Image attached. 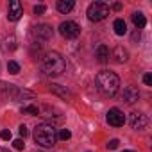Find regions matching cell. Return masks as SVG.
Listing matches in <instances>:
<instances>
[{"label":"cell","mask_w":152,"mask_h":152,"mask_svg":"<svg viewBox=\"0 0 152 152\" xmlns=\"http://www.w3.org/2000/svg\"><path fill=\"white\" fill-rule=\"evenodd\" d=\"M95 83H97L99 91H100L102 95H106V97L116 95V91H118V88H120V79H118V75H116L115 72H109V70L99 72Z\"/></svg>","instance_id":"1"},{"label":"cell","mask_w":152,"mask_h":152,"mask_svg":"<svg viewBox=\"0 0 152 152\" xmlns=\"http://www.w3.org/2000/svg\"><path fill=\"white\" fill-rule=\"evenodd\" d=\"M66 68V61L61 54L57 52H48L45 54L43 61H41V70L43 73L50 75V77H57V75H61Z\"/></svg>","instance_id":"2"},{"label":"cell","mask_w":152,"mask_h":152,"mask_svg":"<svg viewBox=\"0 0 152 152\" xmlns=\"http://www.w3.org/2000/svg\"><path fill=\"white\" fill-rule=\"evenodd\" d=\"M34 141L43 148H52L57 141V132L52 124H39L34 129Z\"/></svg>","instance_id":"3"},{"label":"cell","mask_w":152,"mask_h":152,"mask_svg":"<svg viewBox=\"0 0 152 152\" xmlns=\"http://www.w3.org/2000/svg\"><path fill=\"white\" fill-rule=\"evenodd\" d=\"M86 15H88V20L90 22H102L109 15V6L104 4V2H91L88 6Z\"/></svg>","instance_id":"4"},{"label":"cell","mask_w":152,"mask_h":152,"mask_svg":"<svg viewBox=\"0 0 152 152\" xmlns=\"http://www.w3.org/2000/svg\"><path fill=\"white\" fill-rule=\"evenodd\" d=\"M59 32H61V36L63 38H66V39H75L79 34H81V27L75 23V22H63L61 25H59Z\"/></svg>","instance_id":"5"},{"label":"cell","mask_w":152,"mask_h":152,"mask_svg":"<svg viewBox=\"0 0 152 152\" xmlns=\"http://www.w3.org/2000/svg\"><path fill=\"white\" fill-rule=\"evenodd\" d=\"M32 34H34V38H36L38 41H48V39H52L54 31H52L50 25H47V23H39V25H36V27L32 29Z\"/></svg>","instance_id":"6"},{"label":"cell","mask_w":152,"mask_h":152,"mask_svg":"<svg viewBox=\"0 0 152 152\" xmlns=\"http://www.w3.org/2000/svg\"><path fill=\"white\" fill-rule=\"evenodd\" d=\"M129 124H131L132 129L141 131V129H145V127L148 125V118H147V115L134 111V113H131V116H129Z\"/></svg>","instance_id":"7"},{"label":"cell","mask_w":152,"mask_h":152,"mask_svg":"<svg viewBox=\"0 0 152 152\" xmlns=\"http://www.w3.org/2000/svg\"><path fill=\"white\" fill-rule=\"evenodd\" d=\"M23 15V7L18 0H11L9 2V7H7V20L9 22H18Z\"/></svg>","instance_id":"8"},{"label":"cell","mask_w":152,"mask_h":152,"mask_svg":"<svg viewBox=\"0 0 152 152\" xmlns=\"http://www.w3.org/2000/svg\"><path fill=\"white\" fill-rule=\"evenodd\" d=\"M107 122H109V125H113V127H122V125L125 124V115H124L118 107H113V109L107 111Z\"/></svg>","instance_id":"9"},{"label":"cell","mask_w":152,"mask_h":152,"mask_svg":"<svg viewBox=\"0 0 152 152\" xmlns=\"http://www.w3.org/2000/svg\"><path fill=\"white\" fill-rule=\"evenodd\" d=\"M138 99H140V91H138V88H134V86H127V88L124 90V100H125L127 104H134V102H138Z\"/></svg>","instance_id":"10"},{"label":"cell","mask_w":152,"mask_h":152,"mask_svg":"<svg viewBox=\"0 0 152 152\" xmlns=\"http://www.w3.org/2000/svg\"><path fill=\"white\" fill-rule=\"evenodd\" d=\"M111 56H113V59L116 63H125L129 59V54H127V50L124 47H115V50L111 52Z\"/></svg>","instance_id":"11"},{"label":"cell","mask_w":152,"mask_h":152,"mask_svg":"<svg viewBox=\"0 0 152 152\" xmlns=\"http://www.w3.org/2000/svg\"><path fill=\"white\" fill-rule=\"evenodd\" d=\"M95 56H97V61L99 63H106L109 59V48L106 45H99L97 50H95Z\"/></svg>","instance_id":"12"},{"label":"cell","mask_w":152,"mask_h":152,"mask_svg":"<svg viewBox=\"0 0 152 152\" xmlns=\"http://www.w3.org/2000/svg\"><path fill=\"white\" fill-rule=\"evenodd\" d=\"M132 23L136 25V31H138V29H143V27L147 25V18L143 16V13L136 11V13H132Z\"/></svg>","instance_id":"13"},{"label":"cell","mask_w":152,"mask_h":152,"mask_svg":"<svg viewBox=\"0 0 152 152\" xmlns=\"http://www.w3.org/2000/svg\"><path fill=\"white\" fill-rule=\"evenodd\" d=\"M73 2H72V0H59V2H57V11L59 13H63V15H66V13H70L72 9H73Z\"/></svg>","instance_id":"14"},{"label":"cell","mask_w":152,"mask_h":152,"mask_svg":"<svg viewBox=\"0 0 152 152\" xmlns=\"http://www.w3.org/2000/svg\"><path fill=\"white\" fill-rule=\"evenodd\" d=\"M113 29H115V32H116L118 36H124V34L127 32V23H125L122 18H118V20H115V23H113Z\"/></svg>","instance_id":"15"},{"label":"cell","mask_w":152,"mask_h":152,"mask_svg":"<svg viewBox=\"0 0 152 152\" xmlns=\"http://www.w3.org/2000/svg\"><path fill=\"white\" fill-rule=\"evenodd\" d=\"M15 48H16V38H15V36L6 38L4 43H2V50H4V52H13Z\"/></svg>","instance_id":"16"},{"label":"cell","mask_w":152,"mask_h":152,"mask_svg":"<svg viewBox=\"0 0 152 152\" xmlns=\"http://www.w3.org/2000/svg\"><path fill=\"white\" fill-rule=\"evenodd\" d=\"M50 90L54 91V93H57V95H61L63 99H70V93L66 91V90H63L59 84H50Z\"/></svg>","instance_id":"17"},{"label":"cell","mask_w":152,"mask_h":152,"mask_svg":"<svg viewBox=\"0 0 152 152\" xmlns=\"http://www.w3.org/2000/svg\"><path fill=\"white\" fill-rule=\"evenodd\" d=\"M22 113L34 116V115H39V107H38V106H23V107H22Z\"/></svg>","instance_id":"18"},{"label":"cell","mask_w":152,"mask_h":152,"mask_svg":"<svg viewBox=\"0 0 152 152\" xmlns=\"http://www.w3.org/2000/svg\"><path fill=\"white\" fill-rule=\"evenodd\" d=\"M7 70H9V73L16 75V73H20V64H18L16 61H9V63H7Z\"/></svg>","instance_id":"19"},{"label":"cell","mask_w":152,"mask_h":152,"mask_svg":"<svg viewBox=\"0 0 152 152\" xmlns=\"http://www.w3.org/2000/svg\"><path fill=\"white\" fill-rule=\"evenodd\" d=\"M57 138H61V140H70V138H72V132H70L68 129H61L59 134H57Z\"/></svg>","instance_id":"20"},{"label":"cell","mask_w":152,"mask_h":152,"mask_svg":"<svg viewBox=\"0 0 152 152\" xmlns=\"http://www.w3.org/2000/svg\"><path fill=\"white\" fill-rule=\"evenodd\" d=\"M13 147H15L16 150H23L25 143H23V140H22V138H18V140H15V141H13Z\"/></svg>","instance_id":"21"},{"label":"cell","mask_w":152,"mask_h":152,"mask_svg":"<svg viewBox=\"0 0 152 152\" xmlns=\"http://www.w3.org/2000/svg\"><path fill=\"white\" fill-rule=\"evenodd\" d=\"M47 11V7L43 6V4H38V6H34V15H43Z\"/></svg>","instance_id":"22"},{"label":"cell","mask_w":152,"mask_h":152,"mask_svg":"<svg viewBox=\"0 0 152 152\" xmlns=\"http://www.w3.org/2000/svg\"><path fill=\"white\" fill-rule=\"evenodd\" d=\"M11 136H13V134H11V131H9V129H4L2 132H0V138L6 140V141H7V140H11Z\"/></svg>","instance_id":"23"},{"label":"cell","mask_w":152,"mask_h":152,"mask_svg":"<svg viewBox=\"0 0 152 152\" xmlns=\"http://www.w3.org/2000/svg\"><path fill=\"white\" fill-rule=\"evenodd\" d=\"M118 140H109V143H107V148L109 150H115V148H118Z\"/></svg>","instance_id":"24"},{"label":"cell","mask_w":152,"mask_h":152,"mask_svg":"<svg viewBox=\"0 0 152 152\" xmlns=\"http://www.w3.org/2000/svg\"><path fill=\"white\" fill-rule=\"evenodd\" d=\"M143 83H145L147 86H152V75H150V73H145V75H143Z\"/></svg>","instance_id":"25"},{"label":"cell","mask_w":152,"mask_h":152,"mask_svg":"<svg viewBox=\"0 0 152 152\" xmlns=\"http://www.w3.org/2000/svg\"><path fill=\"white\" fill-rule=\"evenodd\" d=\"M29 134V129H27V125H20V136L22 138H25Z\"/></svg>","instance_id":"26"},{"label":"cell","mask_w":152,"mask_h":152,"mask_svg":"<svg viewBox=\"0 0 152 152\" xmlns=\"http://www.w3.org/2000/svg\"><path fill=\"white\" fill-rule=\"evenodd\" d=\"M140 38H141V36H140V31H134V32H132V36H131V39H132V43H136V41H140Z\"/></svg>","instance_id":"27"},{"label":"cell","mask_w":152,"mask_h":152,"mask_svg":"<svg viewBox=\"0 0 152 152\" xmlns=\"http://www.w3.org/2000/svg\"><path fill=\"white\" fill-rule=\"evenodd\" d=\"M113 9H115V11H120V9H122V4H115Z\"/></svg>","instance_id":"28"},{"label":"cell","mask_w":152,"mask_h":152,"mask_svg":"<svg viewBox=\"0 0 152 152\" xmlns=\"http://www.w3.org/2000/svg\"><path fill=\"white\" fill-rule=\"evenodd\" d=\"M0 152H9V150L7 148H0Z\"/></svg>","instance_id":"29"},{"label":"cell","mask_w":152,"mask_h":152,"mask_svg":"<svg viewBox=\"0 0 152 152\" xmlns=\"http://www.w3.org/2000/svg\"><path fill=\"white\" fill-rule=\"evenodd\" d=\"M124 152H134V150H124Z\"/></svg>","instance_id":"30"}]
</instances>
